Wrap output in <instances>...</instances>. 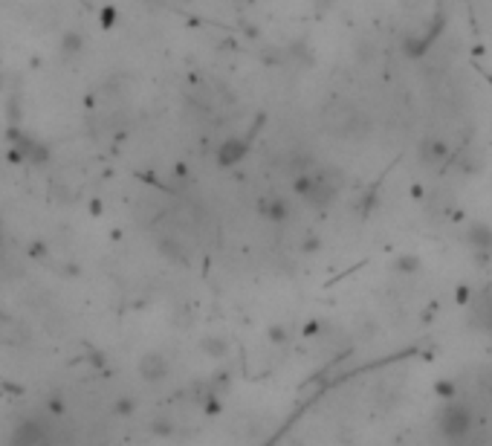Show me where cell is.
I'll use <instances>...</instances> for the list:
<instances>
[{
    "label": "cell",
    "mask_w": 492,
    "mask_h": 446,
    "mask_svg": "<svg viewBox=\"0 0 492 446\" xmlns=\"http://www.w3.org/2000/svg\"><path fill=\"white\" fill-rule=\"evenodd\" d=\"M469 241L475 244L478 249H489L492 246V232L486 226H472L469 229Z\"/></svg>",
    "instance_id": "obj_3"
},
{
    "label": "cell",
    "mask_w": 492,
    "mask_h": 446,
    "mask_svg": "<svg viewBox=\"0 0 492 446\" xmlns=\"http://www.w3.org/2000/svg\"><path fill=\"white\" fill-rule=\"evenodd\" d=\"M446 157H449V148L440 142V140H426L423 142V160H426V165H431V163H446Z\"/></svg>",
    "instance_id": "obj_2"
},
{
    "label": "cell",
    "mask_w": 492,
    "mask_h": 446,
    "mask_svg": "<svg viewBox=\"0 0 492 446\" xmlns=\"http://www.w3.org/2000/svg\"><path fill=\"white\" fill-rule=\"evenodd\" d=\"M438 426H440V432H443L446 440L463 443V440H469V435H472L475 417H472V412L466 409L463 403H449V406H443V412H440V417H438Z\"/></svg>",
    "instance_id": "obj_1"
}]
</instances>
